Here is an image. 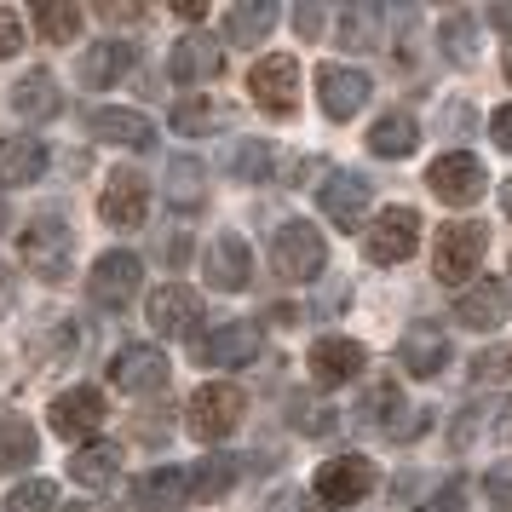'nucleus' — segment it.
I'll use <instances>...</instances> for the list:
<instances>
[{"mask_svg": "<svg viewBox=\"0 0 512 512\" xmlns=\"http://www.w3.org/2000/svg\"><path fill=\"white\" fill-rule=\"evenodd\" d=\"M311 489H317V501H328V507H351V501H363V495L374 489L369 455H328V461L317 466Z\"/></svg>", "mask_w": 512, "mask_h": 512, "instance_id": "10", "label": "nucleus"}, {"mask_svg": "<svg viewBox=\"0 0 512 512\" xmlns=\"http://www.w3.org/2000/svg\"><path fill=\"white\" fill-rule=\"evenodd\" d=\"M484 495H489V507L512 512V461H495V466H489V478H484Z\"/></svg>", "mask_w": 512, "mask_h": 512, "instance_id": "42", "label": "nucleus"}, {"mask_svg": "<svg viewBox=\"0 0 512 512\" xmlns=\"http://www.w3.org/2000/svg\"><path fill=\"white\" fill-rule=\"evenodd\" d=\"M369 75L351 70V64H323L317 70V104H323L328 121H351L363 104H369Z\"/></svg>", "mask_w": 512, "mask_h": 512, "instance_id": "13", "label": "nucleus"}, {"mask_svg": "<svg viewBox=\"0 0 512 512\" xmlns=\"http://www.w3.org/2000/svg\"><path fill=\"white\" fill-rule=\"evenodd\" d=\"M501 202H507V208H512V179H507V190H501Z\"/></svg>", "mask_w": 512, "mask_h": 512, "instance_id": "52", "label": "nucleus"}, {"mask_svg": "<svg viewBox=\"0 0 512 512\" xmlns=\"http://www.w3.org/2000/svg\"><path fill=\"white\" fill-rule=\"evenodd\" d=\"M219 70H225V41H213V35H185V41H173V52H167V75L179 87H202Z\"/></svg>", "mask_w": 512, "mask_h": 512, "instance_id": "14", "label": "nucleus"}, {"mask_svg": "<svg viewBox=\"0 0 512 512\" xmlns=\"http://www.w3.org/2000/svg\"><path fill=\"white\" fill-rule=\"evenodd\" d=\"M317 202H323V219L334 225V231H363L374 190H369L363 173H328V185L317 190Z\"/></svg>", "mask_w": 512, "mask_h": 512, "instance_id": "11", "label": "nucleus"}, {"mask_svg": "<svg viewBox=\"0 0 512 512\" xmlns=\"http://www.w3.org/2000/svg\"><path fill=\"white\" fill-rule=\"evenodd\" d=\"M173 501H185V472L179 466H156L133 484V507L139 512H167Z\"/></svg>", "mask_w": 512, "mask_h": 512, "instance_id": "31", "label": "nucleus"}, {"mask_svg": "<svg viewBox=\"0 0 512 512\" xmlns=\"http://www.w3.org/2000/svg\"><path fill=\"white\" fill-rule=\"evenodd\" d=\"M116 472H121V449H116V443H81V449L70 455V478L81 489L116 484Z\"/></svg>", "mask_w": 512, "mask_h": 512, "instance_id": "27", "label": "nucleus"}, {"mask_svg": "<svg viewBox=\"0 0 512 512\" xmlns=\"http://www.w3.org/2000/svg\"><path fill=\"white\" fill-rule=\"evenodd\" d=\"M489 139H495V144L512 156V104H501V110L489 116Z\"/></svg>", "mask_w": 512, "mask_h": 512, "instance_id": "47", "label": "nucleus"}, {"mask_svg": "<svg viewBox=\"0 0 512 512\" xmlns=\"http://www.w3.org/2000/svg\"><path fill=\"white\" fill-rule=\"evenodd\" d=\"M507 81H512V47H507Z\"/></svg>", "mask_w": 512, "mask_h": 512, "instance_id": "53", "label": "nucleus"}, {"mask_svg": "<svg viewBox=\"0 0 512 512\" xmlns=\"http://www.w3.org/2000/svg\"><path fill=\"white\" fill-rule=\"evenodd\" d=\"M87 127H93L104 144H127V150H150V144H156L150 116H139V110H116V104H98L93 116H87Z\"/></svg>", "mask_w": 512, "mask_h": 512, "instance_id": "23", "label": "nucleus"}, {"mask_svg": "<svg viewBox=\"0 0 512 512\" xmlns=\"http://www.w3.org/2000/svg\"><path fill=\"white\" fill-rule=\"evenodd\" d=\"M472 127H478V110H472L466 98H455V104L443 110V133H449V139H461V133H472Z\"/></svg>", "mask_w": 512, "mask_h": 512, "instance_id": "43", "label": "nucleus"}, {"mask_svg": "<svg viewBox=\"0 0 512 512\" xmlns=\"http://www.w3.org/2000/svg\"><path fill=\"white\" fill-rule=\"evenodd\" d=\"M426 185H432V196H438V202H449V208H472V202L489 190V173H484V162H478V156L449 150V156H438V162L426 167Z\"/></svg>", "mask_w": 512, "mask_h": 512, "instance_id": "6", "label": "nucleus"}, {"mask_svg": "<svg viewBox=\"0 0 512 512\" xmlns=\"http://www.w3.org/2000/svg\"><path fill=\"white\" fill-rule=\"evenodd\" d=\"M305 363H311V380L334 392V386H351V380L363 374V363H369V351L357 346V340H340V334H323V340L311 346V357H305Z\"/></svg>", "mask_w": 512, "mask_h": 512, "instance_id": "15", "label": "nucleus"}, {"mask_svg": "<svg viewBox=\"0 0 512 512\" xmlns=\"http://www.w3.org/2000/svg\"><path fill=\"white\" fill-rule=\"evenodd\" d=\"M29 18H35V29H41V41H52V47H58V41H75L81 24H87V12L70 6V0H58V6H35Z\"/></svg>", "mask_w": 512, "mask_h": 512, "instance_id": "36", "label": "nucleus"}, {"mask_svg": "<svg viewBox=\"0 0 512 512\" xmlns=\"http://www.w3.org/2000/svg\"><path fill=\"white\" fill-rule=\"evenodd\" d=\"M219 127H231V110H225V104H213V98H185V104H173V133L208 139Z\"/></svg>", "mask_w": 512, "mask_h": 512, "instance_id": "33", "label": "nucleus"}, {"mask_svg": "<svg viewBox=\"0 0 512 512\" xmlns=\"http://www.w3.org/2000/svg\"><path fill=\"white\" fill-rule=\"evenodd\" d=\"M139 64V52L127 47V41H98L93 52H81V64H75V75L87 81V87H116L121 75Z\"/></svg>", "mask_w": 512, "mask_h": 512, "instance_id": "24", "label": "nucleus"}, {"mask_svg": "<svg viewBox=\"0 0 512 512\" xmlns=\"http://www.w3.org/2000/svg\"><path fill=\"white\" fill-rule=\"evenodd\" d=\"M259 323H248V317H236V323L213 328L208 340H202V363H213V369H248V363H259Z\"/></svg>", "mask_w": 512, "mask_h": 512, "instance_id": "17", "label": "nucleus"}, {"mask_svg": "<svg viewBox=\"0 0 512 512\" xmlns=\"http://www.w3.org/2000/svg\"><path fill=\"white\" fill-rule=\"evenodd\" d=\"M144 282V259L127 254V248H116V254H104L93 265V277H87V300L98 305V311H121V305L139 294Z\"/></svg>", "mask_w": 512, "mask_h": 512, "instance_id": "9", "label": "nucleus"}, {"mask_svg": "<svg viewBox=\"0 0 512 512\" xmlns=\"http://www.w3.org/2000/svg\"><path fill=\"white\" fill-rule=\"evenodd\" d=\"M472 29H478L472 12H461V6H449V12H443V58H449V64H472V52H478Z\"/></svg>", "mask_w": 512, "mask_h": 512, "instance_id": "37", "label": "nucleus"}, {"mask_svg": "<svg viewBox=\"0 0 512 512\" xmlns=\"http://www.w3.org/2000/svg\"><path fill=\"white\" fill-rule=\"evenodd\" d=\"M110 380H116L121 392H133V397L162 392L167 386V357L156 346H121L116 363H110Z\"/></svg>", "mask_w": 512, "mask_h": 512, "instance_id": "18", "label": "nucleus"}, {"mask_svg": "<svg viewBox=\"0 0 512 512\" xmlns=\"http://www.w3.org/2000/svg\"><path fill=\"white\" fill-rule=\"evenodd\" d=\"M231 179H242V185H265L271 173H277V144L265 139H236L231 144Z\"/></svg>", "mask_w": 512, "mask_h": 512, "instance_id": "32", "label": "nucleus"}, {"mask_svg": "<svg viewBox=\"0 0 512 512\" xmlns=\"http://www.w3.org/2000/svg\"><path fill=\"white\" fill-rule=\"evenodd\" d=\"M294 29H300L305 41H317L323 35V6H294Z\"/></svg>", "mask_w": 512, "mask_h": 512, "instance_id": "48", "label": "nucleus"}, {"mask_svg": "<svg viewBox=\"0 0 512 512\" xmlns=\"http://www.w3.org/2000/svg\"><path fill=\"white\" fill-rule=\"evenodd\" d=\"M144 311H150V328H156V334H190V328L202 323V294L185 288V282H167V288L150 294Z\"/></svg>", "mask_w": 512, "mask_h": 512, "instance_id": "19", "label": "nucleus"}, {"mask_svg": "<svg viewBox=\"0 0 512 512\" xmlns=\"http://www.w3.org/2000/svg\"><path fill=\"white\" fill-rule=\"evenodd\" d=\"M98 426H104V397H98V386H70V392L52 397V432L58 438H93Z\"/></svg>", "mask_w": 512, "mask_h": 512, "instance_id": "16", "label": "nucleus"}, {"mask_svg": "<svg viewBox=\"0 0 512 512\" xmlns=\"http://www.w3.org/2000/svg\"><path fill=\"white\" fill-rule=\"evenodd\" d=\"M374 35H380V12H374L369 0L340 6V47H346V52H369Z\"/></svg>", "mask_w": 512, "mask_h": 512, "instance_id": "35", "label": "nucleus"}, {"mask_svg": "<svg viewBox=\"0 0 512 512\" xmlns=\"http://www.w3.org/2000/svg\"><path fill=\"white\" fill-rule=\"evenodd\" d=\"M202 190H208V167L196 162V156H173L167 162V196H173V208L202 202Z\"/></svg>", "mask_w": 512, "mask_h": 512, "instance_id": "34", "label": "nucleus"}, {"mask_svg": "<svg viewBox=\"0 0 512 512\" xmlns=\"http://www.w3.org/2000/svg\"><path fill=\"white\" fill-rule=\"evenodd\" d=\"M489 18H495V24H501V29H512V6H495Z\"/></svg>", "mask_w": 512, "mask_h": 512, "instance_id": "51", "label": "nucleus"}, {"mask_svg": "<svg viewBox=\"0 0 512 512\" xmlns=\"http://www.w3.org/2000/svg\"><path fill=\"white\" fill-rule=\"evenodd\" d=\"M265 317H271V323H277V328L300 323V311H294V305H271V311H265Z\"/></svg>", "mask_w": 512, "mask_h": 512, "instance_id": "49", "label": "nucleus"}, {"mask_svg": "<svg viewBox=\"0 0 512 512\" xmlns=\"http://www.w3.org/2000/svg\"><path fill=\"white\" fill-rule=\"evenodd\" d=\"M0 512H58V484L52 478H29L6 495V507Z\"/></svg>", "mask_w": 512, "mask_h": 512, "instance_id": "38", "label": "nucleus"}, {"mask_svg": "<svg viewBox=\"0 0 512 512\" xmlns=\"http://www.w3.org/2000/svg\"><path fill=\"white\" fill-rule=\"evenodd\" d=\"M512 311V288L501 277H472L461 288V300H455V323L461 328H478V334H489V328H501Z\"/></svg>", "mask_w": 512, "mask_h": 512, "instance_id": "12", "label": "nucleus"}, {"mask_svg": "<svg viewBox=\"0 0 512 512\" xmlns=\"http://www.w3.org/2000/svg\"><path fill=\"white\" fill-rule=\"evenodd\" d=\"M271 512H300V495H271Z\"/></svg>", "mask_w": 512, "mask_h": 512, "instance_id": "50", "label": "nucleus"}, {"mask_svg": "<svg viewBox=\"0 0 512 512\" xmlns=\"http://www.w3.org/2000/svg\"><path fill=\"white\" fill-rule=\"evenodd\" d=\"M248 87H254V104L265 116H294V110H300V64H294L288 52L259 58L254 75H248Z\"/></svg>", "mask_w": 512, "mask_h": 512, "instance_id": "7", "label": "nucleus"}, {"mask_svg": "<svg viewBox=\"0 0 512 512\" xmlns=\"http://www.w3.org/2000/svg\"><path fill=\"white\" fill-rule=\"evenodd\" d=\"M472 374H478V380H501V374H512V346L507 351H484V357L472 363Z\"/></svg>", "mask_w": 512, "mask_h": 512, "instance_id": "45", "label": "nucleus"}, {"mask_svg": "<svg viewBox=\"0 0 512 512\" xmlns=\"http://www.w3.org/2000/svg\"><path fill=\"white\" fill-rule=\"evenodd\" d=\"M369 150H374V156H386V162H403V156H415V150H420V127L392 110V116H380L369 127Z\"/></svg>", "mask_w": 512, "mask_h": 512, "instance_id": "30", "label": "nucleus"}, {"mask_svg": "<svg viewBox=\"0 0 512 512\" xmlns=\"http://www.w3.org/2000/svg\"><path fill=\"white\" fill-rule=\"evenodd\" d=\"M432 432V409H420V403H403L392 420H386V438L392 443H415V438H426Z\"/></svg>", "mask_w": 512, "mask_h": 512, "instance_id": "39", "label": "nucleus"}, {"mask_svg": "<svg viewBox=\"0 0 512 512\" xmlns=\"http://www.w3.org/2000/svg\"><path fill=\"white\" fill-rule=\"evenodd\" d=\"M18 47H24V18L12 6H0V58H12Z\"/></svg>", "mask_w": 512, "mask_h": 512, "instance_id": "44", "label": "nucleus"}, {"mask_svg": "<svg viewBox=\"0 0 512 512\" xmlns=\"http://www.w3.org/2000/svg\"><path fill=\"white\" fill-rule=\"evenodd\" d=\"M271 24H277V6H271V0H236L231 12H225V41L254 47V41L271 35Z\"/></svg>", "mask_w": 512, "mask_h": 512, "instance_id": "28", "label": "nucleus"}, {"mask_svg": "<svg viewBox=\"0 0 512 512\" xmlns=\"http://www.w3.org/2000/svg\"><path fill=\"white\" fill-rule=\"evenodd\" d=\"M225 489H236V455H202V461L185 472L190 501H219Z\"/></svg>", "mask_w": 512, "mask_h": 512, "instance_id": "29", "label": "nucleus"}, {"mask_svg": "<svg viewBox=\"0 0 512 512\" xmlns=\"http://www.w3.org/2000/svg\"><path fill=\"white\" fill-rule=\"evenodd\" d=\"M397 363H403L409 374H420V380L443 374V363H449V334H443L438 323H415L403 340H397Z\"/></svg>", "mask_w": 512, "mask_h": 512, "instance_id": "21", "label": "nucleus"}, {"mask_svg": "<svg viewBox=\"0 0 512 512\" xmlns=\"http://www.w3.org/2000/svg\"><path fill=\"white\" fill-rule=\"evenodd\" d=\"M208 282L225 288V294H242V288L254 282V248H248L242 236H219L208 248Z\"/></svg>", "mask_w": 512, "mask_h": 512, "instance_id": "22", "label": "nucleus"}, {"mask_svg": "<svg viewBox=\"0 0 512 512\" xmlns=\"http://www.w3.org/2000/svg\"><path fill=\"white\" fill-rule=\"evenodd\" d=\"M12 104H18V116H29V121H52V116H64V93H58L52 70H29L24 81L12 87Z\"/></svg>", "mask_w": 512, "mask_h": 512, "instance_id": "25", "label": "nucleus"}, {"mask_svg": "<svg viewBox=\"0 0 512 512\" xmlns=\"http://www.w3.org/2000/svg\"><path fill=\"white\" fill-rule=\"evenodd\" d=\"M484 254H489V225L478 219H455L438 231V248H432V277L449 282V288H466V282L484 271Z\"/></svg>", "mask_w": 512, "mask_h": 512, "instance_id": "2", "label": "nucleus"}, {"mask_svg": "<svg viewBox=\"0 0 512 512\" xmlns=\"http://www.w3.org/2000/svg\"><path fill=\"white\" fill-rule=\"evenodd\" d=\"M328 259V242L317 225H305V219H282L277 236H271V265H277L282 282H311L323 271Z\"/></svg>", "mask_w": 512, "mask_h": 512, "instance_id": "4", "label": "nucleus"}, {"mask_svg": "<svg viewBox=\"0 0 512 512\" xmlns=\"http://www.w3.org/2000/svg\"><path fill=\"white\" fill-rule=\"evenodd\" d=\"M144 213H150V185H144L139 167H116L104 190H98V219L110 225V231H139Z\"/></svg>", "mask_w": 512, "mask_h": 512, "instance_id": "5", "label": "nucleus"}, {"mask_svg": "<svg viewBox=\"0 0 512 512\" xmlns=\"http://www.w3.org/2000/svg\"><path fill=\"white\" fill-rule=\"evenodd\" d=\"M18 259H24L29 271L41 282H64L75 271V236L70 225L58 219V213H35L18 236Z\"/></svg>", "mask_w": 512, "mask_h": 512, "instance_id": "1", "label": "nucleus"}, {"mask_svg": "<svg viewBox=\"0 0 512 512\" xmlns=\"http://www.w3.org/2000/svg\"><path fill=\"white\" fill-rule=\"evenodd\" d=\"M47 173V144L35 133H6L0 139V190H24Z\"/></svg>", "mask_w": 512, "mask_h": 512, "instance_id": "20", "label": "nucleus"}, {"mask_svg": "<svg viewBox=\"0 0 512 512\" xmlns=\"http://www.w3.org/2000/svg\"><path fill=\"white\" fill-rule=\"evenodd\" d=\"M242 409H248V397L236 392V386H225V380H213V386H196V392H190V403H185L190 438H202V443L231 438L236 426H242Z\"/></svg>", "mask_w": 512, "mask_h": 512, "instance_id": "3", "label": "nucleus"}, {"mask_svg": "<svg viewBox=\"0 0 512 512\" xmlns=\"http://www.w3.org/2000/svg\"><path fill=\"white\" fill-rule=\"evenodd\" d=\"M397 409H403V397H397V386H386V380H380L374 392H363V420L380 426V432H386V420H392Z\"/></svg>", "mask_w": 512, "mask_h": 512, "instance_id": "41", "label": "nucleus"}, {"mask_svg": "<svg viewBox=\"0 0 512 512\" xmlns=\"http://www.w3.org/2000/svg\"><path fill=\"white\" fill-rule=\"evenodd\" d=\"M35 455H41L35 426L18 409H0V472H24V466H35Z\"/></svg>", "mask_w": 512, "mask_h": 512, "instance_id": "26", "label": "nucleus"}, {"mask_svg": "<svg viewBox=\"0 0 512 512\" xmlns=\"http://www.w3.org/2000/svg\"><path fill=\"white\" fill-rule=\"evenodd\" d=\"M466 507V478H449V484L438 489V501H432V512H461Z\"/></svg>", "mask_w": 512, "mask_h": 512, "instance_id": "46", "label": "nucleus"}, {"mask_svg": "<svg viewBox=\"0 0 512 512\" xmlns=\"http://www.w3.org/2000/svg\"><path fill=\"white\" fill-rule=\"evenodd\" d=\"M420 248V213L415 208H386L374 219V231L363 236V259L369 265H403Z\"/></svg>", "mask_w": 512, "mask_h": 512, "instance_id": "8", "label": "nucleus"}, {"mask_svg": "<svg viewBox=\"0 0 512 512\" xmlns=\"http://www.w3.org/2000/svg\"><path fill=\"white\" fill-rule=\"evenodd\" d=\"M288 420H294V432H311V438H317V432L334 426V409H323L317 397H294V403H288Z\"/></svg>", "mask_w": 512, "mask_h": 512, "instance_id": "40", "label": "nucleus"}]
</instances>
